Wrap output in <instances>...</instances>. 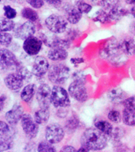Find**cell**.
<instances>
[{
	"instance_id": "7c38bea8",
	"label": "cell",
	"mask_w": 135,
	"mask_h": 152,
	"mask_svg": "<svg viewBox=\"0 0 135 152\" xmlns=\"http://www.w3.org/2000/svg\"><path fill=\"white\" fill-rule=\"evenodd\" d=\"M43 43L40 38L31 36L26 38L23 44V49L26 54L29 56L37 55L42 48Z\"/></svg>"
},
{
	"instance_id": "83f0119b",
	"label": "cell",
	"mask_w": 135,
	"mask_h": 152,
	"mask_svg": "<svg viewBox=\"0 0 135 152\" xmlns=\"http://www.w3.org/2000/svg\"><path fill=\"white\" fill-rule=\"evenodd\" d=\"M21 16L23 17L24 18L28 19V21H36L39 18L37 12L35 11L34 10L31 9L29 7H25L21 11Z\"/></svg>"
},
{
	"instance_id": "44dd1931",
	"label": "cell",
	"mask_w": 135,
	"mask_h": 152,
	"mask_svg": "<svg viewBox=\"0 0 135 152\" xmlns=\"http://www.w3.org/2000/svg\"><path fill=\"white\" fill-rule=\"evenodd\" d=\"M50 118V111L47 108H41L36 110L34 113V120L38 124H44Z\"/></svg>"
},
{
	"instance_id": "bcb514c9",
	"label": "cell",
	"mask_w": 135,
	"mask_h": 152,
	"mask_svg": "<svg viewBox=\"0 0 135 152\" xmlns=\"http://www.w3.org/2000/svg\"><path fill=\"white\" fill-rule=\"evenodd\" d=\"M47 4L52 5L53 7H60L62 3V0H44Z\"/></svg>"
},
{
	"instance_id": "681fc988",
	"label": "cell",
	"mask_w": 135,
	"mask_h": 152,
	"mask_svg": "<svg viewBox=\"0 0 135 152\" xmlns=\"http://www.w3.org/2000/svg\"><path fill=\"white\" fill-rule=\"evenodd\" d=\"M126 2L129 5H134L135 3V0H126Z\"/></svg>"
},
{
	"instance_id": "74e56055",
	"label": "cell",
	"mask_w": 135,
	"mask_h": 152,
	"mask_svg": "<svg viewBox=\"0 0 135 152\" xmlns=\"http://www.w3.org/2000/svg\"><path fill=\"white\" fill-rule=\"evenodd\" d=\"M107 118L110 121L113 122V123L118 124L121 122V120H122V116H121V113L118 110H115V109H112L111 111L109 112L108 114H107Z\"/></svg>"
},
{
	"instance_id": "f35d334b",
	"label": "cell",
	"mask_w": 135,
	"mask_h": 152,
	"mask_svg": "<svg viewBox=\"0 0 135 152\" xmlns=\"http://www.w3.org/2000/svg\"><path fill=\"white\" fill-rule=\"evenodd\" d=\"M3 10H4L5 17H6L7 18L13 19L17 16L16 10L14 9V8H12L10 6H5V7H3Z\"/></svg>"
},
{
	"instance_id": "ac0fdd59",
	"label": "cell",
	"mask_w": 135,
	"mask_h": 152,
	"mask_svg": "<svg viewBox=\"0 0 135 152\" xmlns=\"http://www.w3.org/2000/svg\"><path fill=\"white\" fill-rule=\"evenodd\" d=\"M40 39L47 47L54 48L59 46L60 38L53 33H43L40 34Z\"/></svg>"
},
{
	"instance_id": "7bdbcfd3",
	"label": "cell",
	"mask_w": 135,
	"mask_h": 152,
	"mask_svg": "<svg viewBox=\"0 0 135 152\" xmlns=\"http://www.w3.org/2000/svg\"><path fill=\"white\" fill-rule=\"evenodd\" d=\"M10 127L4 121H0V135H6L9 132Z\"/></svg>"
},
{
	"instance_id": "277c9868",
	"label": "cell",
	"mask_w": 135,
	"mask_h": 152,
	"mask_svg": "<svg viewBox=\"0 0 135 152\" xmlns=\"http://www.w3.org/2000/svg\"><path fill=\"white\" fill-rule=\"evenodd\" d=\"M67 24L66 18L59 14H52L45 20V26L47 29L55 34L64 33L67 28Z\"/></svg>"
},
{
	"instance_id": "7dc6e473",
	"label": "cell",
	"mask_w": 135,
	"mask_h": 152,
	"mask_svg": "<svg viewBox=\"0 0 135 152\" xmlns=\"http://www.w3.org/2000/svg\"><path fill=\"white\" fill-rule=\"evenodd\" d=\"M6 101H7V96L5 94L0 95V111H2L4 108Z\"/></svg>"
},
{
	"instance_id": "5b68a950",
	"label": "cell",
	"mask_w": 135,
	"mask_h": 152,
	"mask_svg": "<svg viewBox=\"0 0 135 152\" xmlns=\"http://www.w3.org/2000/svg\"><path fill=\"white\" fill-rule=\"evenodd\" d=\"M65 135L63 128L56 123L51 124L45 128V139L52 144L61 142Z\"/></svg>"
},
{
	"instance_id": "f5cc1de1",
	"label": "cell",
	"mask_w": 135,
	"mask_h": 152,
	"mask_svg": "<svg viewBox=\"0 0 135 152\" xmlns=\"http://www.w3.org/2000/svg\"><path fill=\"white\" fill-rule=\"evenodd\" d=\"M11 1H14V2H18L20 0H11Z\"/></svg>"
},
{
	"instance_id": "d590c367",
	"label": "cell",
	"mask_w": 135,
	"mask_h": 152,
	"mask_svg": "<svg viewBox=\"0 0 135 152\" xmlns=\"http://www.w3.org/2000/svg\"><path fill=\"white\" fill-rule=\"evenodd\" d=\"M37 151L39 152L41 151H49V152H55L56 149L54 148V146H52V143L46 141L40 142L37 146Z\"/></svg>"
},
{
	"instance_id": "8d00e7d4",
	"label": "cell",
	"mask_w": 135,
	"mask_h": 152,
	"mask_svg": "<svg viewBox=\"0 0 135 152\" xmlns=\"http://www.w3.org/2000/svg\"><path fill=\"white\" fill-rule=\"evenodd\" d=\"M13 37L10 33L7 32H0V45L9 46L12 42Z\"/></svg>"
},
{
	"instance_id": "6da1fadb",
	"label": "cell",
	"mask_w": 135,
	"mask_h": 152,
	"mask_svg": "<svg viewBox=\"0 0 135 152\" xmlns=\"http://www.w3.org/2000/svg\"><path fill=\"white\" fill-rule=\"evenodd\" d=\"M83 147L89 151H100L107 145V137L96 128H89L83 132L81 137Z\"/></svg>"
},
{
	"instance_id": "e575fe53",
	"label": "cell",
	"mask_w": 135,
	"mask_h": 152,
	"mask_svg": "<svg viewBox=\"0 0 135 152\" xmlns=\"http://www.w3.org/2000/svg\"><path fill=\"white\" fill-rule=\"evenodd\" d=\"M74 7L81 13V14H88L92 10V7L86 2H83L82 0H78L75 2Z\"/></svg>"
},
{
	"instance_id": "ee69618b",
	"label": "cell",
	"mask_w": 135,
	"mask_h": 152,
	"mask_svg": "<svg viewBox=\"0 0 135 152\" xmlns=\"http://www.w3.org/2000/svg\"><path fill=\"white\" fill-rule=\"evenodd\" d=\"M78 32L79 31L76 30V29H70L68 31V33H67V39H69L70 40H73V39H75L78 35Z\"/></svg>"
},
{
	"instance_id": "b9f144b4",
	"label": "cell",
	"mask_w": 135,
	"mask_h": 152,
	"mask_svg": "<svg viewBox=\"0 0 135 152\" xmlns=\"http://www.w3.org/2000/svg\"><path fill=\"white\" fill-rule=\"evenodd\" d=\"M26 2L30 5L31 7L36 9H40L41 7H44V0H26Z\"/></svg>"
},
{
	"instance_id": "ab89813d",
	"label": "cell",
	"mask_w": 135,
	"mask_h": 152,
	"mask_svg": "<svg viewBox=\"0 0 135 152\" xmlns=\"http://www.w3.org/2000/svg\"><path fill=\"white\" fill-rule=\"evenodd\" d=\"M72 79L73 82H79V83H85V75L81 71H77L73 72L72 75Z\"/></svg>"
},
{
	"instance_id": "5bb4252c",
	"label": "cell",
	"mask_w": 135,
	"mask_h": 152,
	"mask_svg": "<svg viewBox=\"0 0 135 152\" xmlns=\"http://www.w3.org/2000/svg\"><path fill=\"white\" fill-rule=\"evenodd\" d=\"M24 114L23 107L18 103L14 104L12 109L7 112L5 115L6 121L11 125H16L21 120V116Z\"/></svg>"
},
{
	"instance_id": "7402d4cb",
	"label": "cell",
	"mask_w": 135,
	"mask_h": 152,
	"mask_svg": "<svg viewBox=\"0 0 135 152\" xmlns=\"http://www.w3.org/2000/svg\"><path fill=\"white\" fill-rule=\"evenodd\" d=\"M36 93V86L34 84H28L21 90V98L25 102H29L33 99Z\"/></svg>"
},
{
	"instance_id": "e0dca14e",
	"label": "cell",
	"mask_w": 135,
	"mask_h": 152,
	"mask_svg": "<svg viewBox=\"0 0 135 152\" xmlns=\"http://www.w3.org/2000/svg\"><path fill=\"white\" fill-rule=\"evenodd\" d=\"M47 57L52 61H62L67 59L68 52L62 48H51V50L47 53Z\"/></svg>"
},
{
	"instance_id": "c3c4849f",
	"label": "cell",
	"mask_w": 135,
	"mask_h": 152,
	"mask_svg": "<svg viewBox=\"0 0 135 152\" xmlns=\"http://www.w3.org/2000/svg\"><path fill=\"white\" fill-rule=\"evenodd\" d=\"M61 151H77V150L72 146L67 145V146H64L61 149Z\"/></svg>"
},
{
	"instance_id": "816d5d0a",
	"label": "cell",
	"mask_w": 135,
	"mask_h": 152,
	"mask_svg": "<svg viewBox=\"0 0 135 152\" xmlns=\"http://www.w3.org/2000/svg\"><path fill=\"white\" fill-rule=\"evenodd\" d=\"M131 14H132L133 16H134V6L131 8Z\"/></svg>"
},
{
	"instance_id": "f6af8a7d",
	"label": "cell",
	"mask_w": 135,
	"mask_h": 152,
	"mask_svg": "<svg viewBox=\"0 0 135 152\" xmlns=\"http://www.w3.org/2000/svg\"><path fill=\"white\" fill-rule=\"evenodd\" d=\"M71 64H73L74 66H78L79 64H82L85 62V59L81 58V57H75V58H72L70 59Z\"/></svg>"
},
{
	"instance_id": "603a6c76",
	"label": "cell",
	"mask_w": 135,
	"mask_h": 152,
	"mask_svg": "<svg viewBox=\"0 0 135 152\" xmlns=\"http://www.w3.org/2000/svg\"><path fill=\"white\" fill-rule=\"evenodd\" d=\"M107 14H108L110 21H118V20H120L123 17L129 14V11L126 10V9H122V8H120L119 6H118V7H115L113 9H111V10H109V12Z\"/></svg>"
},
{
	"instance_id": "7a4b0ae2",
	"label": "cell",
	"mask_w": 135,
	"mask_h": 152,
	"mask_svg": "<svg viewBox=\"0 0 135 152\" xmlns=\"http://www.w3.org/2000/svg\"><path fill=\"white\" fill-rule=\"evenodd\" d=\"M47 77L52 83L55 84H63L70 77V68L65 64H55L48 69Z\"/></svg>"
},
{
	"instance_id": "30bf717a",
	"label": "cell",
	"mask_w": 135,
	"mask_h": 152,
	"mask_svg": "<svg viewBox=\"0 0 135 152\" xmlns=\"http://www.w3.org/2000/svg\"><path fill=\"white\" fill-rule=\"evenodd\" d=\"M121 52L122 51L119 48L118 40L116 39H111L99 50V55L102 59H107L109 61Z\"/></svg>"
},
{
	"instance_id": "d6986e66",
	"label": "cell",
	"mask_w": 135,
	"mask_h": 152,
	"mask_svg": "<svg viewBox=\"0 0 135 152\" xmlns=\"http://www.w3.org/2000/svg\"><path fill=\"white\" fill-rule=\"evenodd\" d=\"M119 48L127 56H133L134 53V40L133 38H123L118 42Z\"/></svg>"
},
{
	"instance_id": "9a60e30c",
	"label": "cell",
	"mask_w": 135,
	"mask_h": 152,
	"mask_svg": "<svg viewBox=\"0 0 135 152\" xmlns=\"http://www.w3.org/2000/svg\"><path fill=\"white\" fill-rule=\"evenodd\" d=\"M63 12L65 14V18L67 22L70 24H77L79 22L82 17V14L70 4H66L63 7Z\"/></svg>"
},
{
	"instance_id": "cb8c5ba5",
	"label": "cell",
	"mask_w": 135,
	"mask_h": 152,
	"mask_svg": "<svg viewBox=\"0 0 135 152\" xmlns=\"http://www.w3.org/2000/svg\"><path fill=\"white\" fill-rule=\"evenodd\" d=\"M94 125L96 128L100 131L101 132L105 134L106 135H109L113 129V126L110 122L104 120H96L94 121Z\"/></svg>"
},
{
	"instance_id": "ffe728a7",
	"label": "cell",
	"mask_w": 135,
	"mask_h": 152,
	"mask_svg": "<svg viewBox=\"0 0 135 152\" xmlns=\"http://www.w3.org/2000/svg\"><path fill=\"white\" fill-rule=\"evenodd\" d=\"M126 94L120 88H113L107 92L109 101L113 103H121L126 98Z\"/></svg>"
},
{
	"instance_id": "f907efd6",
	"label": "cell",
	"mask_w": 135,
	"mask_h": 152,
	"mask_svg": "<svg viewBox=\"0 0 135 152\" xmlns=\"http://www.w3.org/2000/svg\"><path fill=\"white\" fill-rule=\"evenodd\" d=\"M78 151H88L87 149H85V147H81V148H79V149L78 150Z\"/></svg>"
},
{
	"instance_id": "60d3db41",
	"label": "cell",
	"mask_w": 135,
	"mask_h": 152,
	"mask_svg": "<svg viewBox=\"0 0 135 152\" xmlns=\"http://www.w3.org/2000/svg\"><path fill=\"white\" fill-rule=\"evenodd\" d=\"M123 104L124 105L126 109H134L135 104H134V97H128L126 99H124L122 102Z\"/></svg>"
},
{
	"instance_id": "9c48e42d",
	"label": "cell",
	"mask_w": 135,
	"mask_h": 152,
	"mask_svg": "<svg viewBox=\"0 0 135 152\" xmlns=\"http://www.w3.org/2000/svg\"><path fill=\"white\" fill-rule=\"evenodd\" d=\"M85 83L73 82L69 86V94L73 99L79 102H85L88 99V91L85 86Z\"/></svg>"
},
{
	"instance_id": "f546056e",
	"label": "cell",
	"mask_w": 135,
	"mask_h": 152,
	"mask_svg": "<svg viewBox=\"0 0 135 152\" xmlns=\"http://www.w3.org/2000/svg\"><path fill=\"white\" fill-rule=\"evenodd\" d=\"M15 23L9 18H0V32H9L14 28Z\"/></svg>"
},
{
	"instance_id": "4fadbf2b",
	"label": "cell",
	"mask_w": 135,
	"mask_h": 152,
	"mask_svg": "<svg viewBox=\"0 0 135 152\" xmlns=\"http://www.w3.org/2000/svg\"><path fill=\"white\" fill-rule=\"evenodd\" d=\"M49 69V63L44 56H37L34 59L32 66V74L36 77H42Z\"/></svg>"
},
{
	"instance_id": "4316f807",
	"label": "cell",
	"mask_w": 135,
	"mask_h": 152,
	"mask_svg": "<svg viewBox=\"0 0 135 152\" xmlns=\"http://www.w3.org/2000/svg\"><path fill=\"white\" fill-rule=\"evenodd\" d=\"M16 73L20 76V78L23 80L24 83L29 82L32 78V75H33L25 66H21V64L16 67Z\"/></svg>"
},
{
	"instance_id": "d6a6232c",
	"label": "cell",
	"mask_w": 135,
	"mask_h": 152,
	"mask_svg": "<svg viewBox=\"0 0 135 152\" xmlns=\"http://www.w3.org/2000/svg\"><path fill=\"white\" fill-rule=\"evenodd\" d=\"M127 61V56L125 55L123 52H121L118 55H117L116 56L112 58L111 59L109 60V62L111 63L113 66H121L125 64Z\"/></svg>"
},
{
	"instance_id": "2e32d148",
	"label": "cell",
	"mask_w": 135,
	"mask_h": 152,
	"mask_svg": "<svg viewBox=\"0 0 135 152\" xmlns=\"http://www.w3.org/2000/svg\"><path fill=\"white\" fill-rule=\"evenodd\" d=\"M4 83L6 86L12 91H17L21 89L24 85L23 80L16 72L9 74L4 78Z\"/></svg>"
},
{
	"instance_id": "db71d44e",
	"label": "cell",
	"mask_w": 135,
	"mask_h": 152,
	"mask_svg": "<svg viewBox=\"0 0 135 152\" xmlns=\"http://www.w3.org/2000/svg\"><path fill=\"white\" fill-rule=\"evenodd\" d=\"M0 1H1V0H0Z\"/></svg>"
},
{
	"instance_id": "1f68e13d",
	"label": "cell",
	"mask_w": 135,
	"mask_h": 152,
	"mask_svg": "<svg viewBox=\"0 0 135 152\" xmlns=\"http://www.w3.org/2000/svg\"><path fill=\"white\" fill-rule=\"evenodd\" d=\"M92 19L96 21H99L100 23H107L110 21L108 14L104 10H99L96 12L92 17Z\"/></svg>"
},
{
	"instance_id": "ba28073f",
	"label": "cell",
	"mask_w": 135,
	"mask_h": 152,
	"mask_svg": "<svg viewBox=\"0 0 135 152\" xmlns=\"http://www.w3.org/2000/svg\"><path fill=\"white\" fill-rule=\"evenodd\" d=\"M15 55L7 48H0V67L2 69H11L20 65Z\"/></svg>"
},
{
	"instance_id": "836d02e7",
	"label": "cell",
	"mask_w": 135,
	"mask_h": 152,
	"mask_svg": "<svg viewBox=\"0 0 135 152\" xmlns=\"http://www.w3.org/2000/svg\"><path fill=\"white\" fill-rule=\"evenodd\" d=\"M99 5L104 10H111L115 7H118L119 0H100Z\"/></svg>"
},
{
	"instance_id": "8992f818",
	"label": "cell",
	"mask_w": 135,
	"mask_h": 152,
	"mask_svg": "<svg viewBox=\"0 0 135 152\" xmlns=\"http://www.w3.org/2000/svg\"><path fill=\"white\" fill-rule=\"evenodd\" d=\"M21 127L28 139H34L39 132V126L30 114H23L21 118Z\"/></svg>"
},
{
	"instance_id": "484cf974",
	"label": "cell",
	"mask_w": 135,
	"mask_h": 152,
	"mask_svg": "<svg viewBox=\"0 0 135 152\" xmlns=\"http://www.w3.org/2000/svg\"><path fill=\"white\" fill-rule=\"evenodd\" d=\"M134 109H124L123 112V121L126 125L134 126L135 124Z\"/></svg>"
},
{
	"instance_id": "52a82bcc",
	"label": "cell",
	"mask_w": 135,
	"mask_h": 152,
	"mask_svg": "<svg viewBox=\"0 0 135 152\" xmlns=\"http://www.w3.org/2000/svg\"><path fill=\"white\" fill-rule=\"evenodd\" d=\"M14 36L20 40H25L26 38L33 36L36 33V26L33 21H27L23 24L15 25L14 28Z\"/></svg>"
},
{
	"instance_id": "4dcf8cb0",
	"label": "cell",
	"mask_w": 135,
	"mask_h": 152,
	"mask_svg": "<svg viewBox=\"0 0 135 152\" xmlns=\"http://www.w3.org/2000/svg\"><path fill=\"white\" fill-rule=\"evenodd\" d=\"M125 135V130L120 127H117L115 128H113L111 132L109 134V136L114 142H119L122 138H123Z\"/></svg>"
},
{
	"instance_id": "3957f363",
	"label": "cell",
	"mask_w": 135,
	"mask_h": 152,
	"mask_svg": "<svg viewBox=\"0 0 135 152\" xmlns=\"http://www.w3.org/2000/svg\"><path fill=\"white\" fill-rule=\"evenodd\" d=\"M51 103L55 108H68L70 105V100L69 94L63 87L60 86H54L51 91Z\"/></svg>"
},
{
	"instance_id": "d4e9b609",
	"label": "cell",
	"mask_w": 135,
	"mask_h": 152,
	"mask_svg": "<svg viewBox=\"0 0 135 152\" xmlns=\"http://www.w3.org/2000/svg\"><path fill=\"white\" fill-rule=\"evenodd\" d=\"M14 146L13 137L7 133L6 135H0V151H8Z\"/></svg>"
},
{
	"instance_id": "8fae6325",
	"label": "cell",
	"mask_w": 135,
	"mask_h": 152,
	"mask_svg": "<svg viewBox=\"0 0 135 152\" xmlns=\"http://www.w3.org/2000/svg\"><path fill=\"white\" fill-rule=\"evenodd\" d=\"M51 91L52 89L47 84H41L38 87L36 91V100L38 104L41 108H47L49 109L51 104Z\"/></svg>"
},
{
	"instance_id": "f1b7e54d",
	"label": "cell",
	"mask_w": 135,
	"mask_h": 152,
	"mask_svg": "<svg viewBox=\"0 0 135 152\" xmlns=\"http://www.w3.org/2000/svg\"><path fill=\"white\" fill-rule=\"evenodd\" d=\"M79 124H80V121L76 117V116H71L65 124V128L68 132H73L79 127Z\"/></svg>"
}]
</instances>
